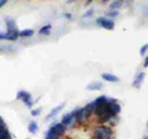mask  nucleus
Wrapping results in <instances>:
<instances>
[{
  "label": "nucleus",
  "instance_id": "nucleus-16",
  "mask_svg": "<svg viewBox=\"0 0 148 139\" xmlns=\"http://www.w3.org/2000/svg\"><path fill=\"white\" fill-rule=\"evenodd\" d=\"M27 129H29V132L31 134H35V133H37V129H38V124H37L36 121H31L29 123V127H27Z\"/></svg>",
  "mask_w": 148,
  "mask_h": 139
},
{
  "label": "nucleus",
  "instance_id": "nucleus-2",
  "mask_svg": "<svg viewBox=\"0 0 148 139\" xmlns=\"http://www.w3.org/2000/svg\"><path fill=\"white\" fill-rule=\"evenodd\" d=\"M73 114H74V121H75L78 124H83L85 122V119H88L90 117V113L86 111L85 107H82V108H75L72 111Z\"/></svg>",
  "mask_w": 148,
  "mask_h": 139
},
{
  "label": "nucleus",
  "instance_id": "nucleus-31",
  "mask_svg": "<svg viewBox=\"0 0 148 139\" xmlns=\"http://www.w3.org/2000/svg\"><path fill=\"white\" fill-rule=\"evenodd\" d=\"M142 139H148V136H146V137H143Z\"/></svg>",
  "mask_w": 148,
  "mask_h": 139
},
{
  "label": "nucleus",
  "instance_id": "nucleus-35",
  "mask_svg": "<svg viewBox=\"0 0 148 139\" xmlns=\"http://www.w3.org/2000/svg\"><path fill=\"white\" fill-rule=\"evenodd\" d=\"M9 139H12V138H9Z\"/></svg>",
  "mask_w": 148,
  "mask_h": 139
},
{
  "label": "nucleus",
  "instance_id": "nucleus-17",
  "mask_svg": "<svg viewBox=\"0 0 148 139\" xmlns=\"http://www.w3.org/2000/svg\"><path fill=\"white\" fill-rule=\"evenodd\" d=\"M34 33H35V31H34V30H31V29H26V30L20 31V37H24V38H26V37H31V36H34Z\"/></svg>",
  "mask_w": 148,
  "mask_h": 139
},
{
  "label": "nucleus",
  "instance_id": "nucleus-9",
  "mask_svg": "<svg viewBox=\"0 0 148 139\" xmlns=\"http://www.w3.org/2000/svg\"><path fill=\"white\" fill-rule=\"evenodd\" d=\"M104 87V84L101 81H92L90 84H88L86 90L89 91H96V90H101Z\"/></svg>",
  "mask_w": 148,
  "mask_h": 139
},
{
  "label": "nucleus",
  "instance_id": "nucleus-6",
  "mask_svg": "<svg viewBox=\"0 0 148 139\" xmlns=\"http://www.w3.org/2000/svg\"><path fill=\"white\" fill-rule=\"evenodd\" d=\"M61 122L63 124H66L67 127H71L72 124H73V122H74V114H73V112H68L66 114H63Z\"/></svg>",
  "mask_w": 148,
  "mask_h": 139
},
{
  "label": "nucleus",
  "instance_id": "nucleus-7",
  "mask_svg": "<svg viewBox=\"0 0 148 139\" xmlns=\"http://www.w3.org/2000/svg\"><path fill=\"white\" fill-rule=\"evenodd\" d=\"M21 101H22V102H24L29 108H32V106H34V104L36 102L35 100H32V95L30 94V92H27V91L25 92V95H24V97H22Z\"/></svg>",
  "mask_w": 148,
  "mask_h": 139
},
{
  "label": "nucleus",
  "instance_id": "nucleus-32",
  "mask_svg": "<svg viewBox=\"0 0 148 139\" xmlns=\"http://www.w3.org/2000/svg\"><path fill=\"white\" fill-rule=\"evenodd\" d=\"M106 1H108V0H103V4H105Z\"/></svg>",
  "mask_w": 148,
  "mask_h": 139
},
{
  "label": "nucleus",
  "instance_id": "nucleus-12",
  "mask_svg": "<svg viewBox=\"0 0 148 139\" xmlns=\"http://www.w3.org/2000/svg\"><path fill=\"white\" fill-rule=\"evenodd\" d=\"M5 26H6V32H12V31H16L17 30V25H16V21L14 20H8L5 21Z\"/></svg>",
  "mask_w": 148,
  "mask_h": 139
},
{
  "label": "nucleus",
  "instance_id": "nucleus-3",
  "mask_svg": "<svg viewBox=\"0 0 148 139\" xmlns=\"http://www.w3.org/2000/svg\"><path fill=\"white\" fill-rule=\"evenodd\" d=\"M49 131H52L53 133H56V134H58L59 137H63L64 134L67 133V131H68V127L66 126V124H63L62 122H57V121H54L52 124L49 126Z\"/></svg>",
  "mask_w": 148,
  "mask_h": 139
},
{
  "label": "nucleus",
  "instance_id": "nucleus-1",
  "mask_svg": "<svg viewBox=\"0 0 148 139\" xmlns=\"http://www.w3.org/2000/svg\"><path fill=\"white\" fill-rule=\"evenodd\" d=\"M114 129L106 124H99L91 131V139H112Z\"/></svg>",
  "mask_w": 148,
  "mask_h": 139
},
{
  "label": "nucleus",
  "instance_id": "nucleus-8",
  "mask_svg": "<svg viewBox=\"0 0 148 139\" xmlns=\"http://www.w3.org/2000/svg\"><path fill=\"white\" fill-rule=\"evenodd\" d=\"M145 78H146V73H145V72L140 73V74H138V75L136 76L135 80H133L132 86H133V87H137V89H140L141 85H142V82H143V80H145Z\"/></svg>",
  "mask_w": 148,
  "mask_h": 139
},
{
  "label": "nucleus",
  "instance_id": "nucleus-14",
  "mask_svg": "<svg viewBox=\"0 0 148 139\" xmlns=\"http://www.w3.org/2000/svg\"><path fill=\"white\" fill-rule=\"evenodd\" d=\"M51 31H52V25L51 24H47V25H45L43 27H41L40 31H38V33L40 35H45V36H48L51 33Z\"/></svg>",
  "mask_w": 148,
  "mask_h": 139
},
{
  "label": "nucleus",
  "instance_id": "nucleus-26",
  "mask_svg": "<svg viewBox=\"0 0 148 139\" xmlns=\"http://www.w3.org/2000/svg\"><path fill=\"white\" fill-rule=\"evenodd\" d=\"M143 67H145V68H148V55L145 58V62H143Z\"/></svg>",
  "mask_w": 148,
  "mask_h": 139
},
{
  "label": "nucleus",
  "instance_id": "nucleus-30",
  "mask_svg": "<svg viewBox=\"0 0 148 139\" xmlns=\"http://www.w3.org/2000/svg\"><path fill=\"white\" fill-rule=\"evenodd\" d=\"M73 1H74V0H67V3H68V4H71V3H73Z\"/></svg>",
  "mask_w": 148,
  "mask_h": 139
},
{
  "label": "nucleus",
  "instance_id": "nucleus-11",
  "mask_svg": "<svg viewBox=\"0 0 148 139\" xmlns=\"http://www.w3.org/2000/svg\"><path fill=\"white\" fill-rule=\"evenodd\" d=\"M64 106H66V102H62L61 105H58L57 106V107H54L52 111H51V112L47 114V117H46V118H47V119H51V118H53L54 117V116H57L59 112H61V110L64 107Z\"/></svg>",
  "mask_w": 148,
  "mask_h": 139
},
{
  "label": "nucleus",
  "instance_id": "nucleus-28",
  "mask_svg": "<svg viewBox=\"0 0 148 139\" xmlns=\"http://www.w3.org/2000/svg\"><path fill=\"white\" fill-rule=\"evenodd\" d=\"M1 124H5V122H4V119L0 117V126H1Z\"/></svg>",
  "mask_w": 148,
  "mask_h": 139
},
{
  "label": "nucleus",
  "instance_id": "nucleus-27",
  "mask_svg": "<svg viewBox=\"0 0 148 139\" xmlns=\"http://www.w3.org/2000/svg\"><path fill=\"white\" fill-rule=\"evenodd\" d=\"M9 1V0H0V9H1L4 5H5V4Z\"/></svg>",
  "mask_w": 148,
  "mask_h": 139
},
{
  "label": "nucleus",
  "instance_id": "nucleus-4",
  "mask_svg": "<svg viewBox=\"0 0 148 139\" xmlns=\"http://www.w3.org/2000/svg\"><path fill=\"white\" fill-rule=\"evenodd\" d=\"M96 25L103 27V29H106V30H114L115 22H114V20H111V18L100 16V17L96 18Z\"/></svg>",
  "mask_w": 148,
  "mask_h": 139
},
{
  "label": "nucleus",
  "instance_id": "nucleus-29",
  "mask_svg": "<svg viewBox=\"0 0 148 139\" xmlns=\"http://www.w3.org/2000/svg\"><path fill=\"white\" fill-rule=\"evenodd\" d=\"M92 3V0H88V1H86V5H89V4H91Z\"/></svg>",
  "mask_w": 148,
  "mask_h": 139
},
{
  "label": "nucleus",
  "instance_id": "nucleus-18",
  "mask_svg": "<svg viewBox=\"0 0 148 139\" xmlns=\"http://www.w3.org/2000/svg\"><path fill=\"white\" fill-rule=\"evenodd\" d=\"M62 137H59L58 134H56V133H53L52 131H48L45 133V139H61Z\"/></svg>",
  "mask_w": 148,
  "mask_h": 139
},
{
  "label": "nucleus",
  "instance_id": "nucleus-24",
  "mask_svg": "<svg viewBox=\"0 0 148 139\" xmlns=\"http://www.w3.org/2000/svg\"><path fill=\"white\" fill-rule=\"evenodd\" d=\"M147 49H148V43H146V44H143L142 47H141V49H140V54L141 55H143V54H146V52H147Z\"/></svg>",
  "mask_w": 148,
  "mask_h": 139
},
{
  "label": "nucleus",
  "instance_id": "nucleus-34",
  "mask_svg": "<svg viewBox=\"0 0 148 139\" xmlns=\"http://www.w3.org/2000/svg\"><path fill=\"white\" fill-rule=\"evenodd\" d=\"M26 139H30V138H26Z\"/></svg>",
  "mask_w": 148,
  "mask_h": 139
},
{
  "label": "nucleus",
  "instance_id": "nucleus-33",
  "mask_svg": "<svg viewBox=\"0 0 148 139\" xmlns=\"http://www.w3.org/2000/svg\"><path fill=\"white\" fill-rule=\"evenodd\" d=\"M147 131H148V122H147Z\"/></svg>",
  "mask_w": 148,
  "mask_h": 139
},
{
  "label": "nucleus",
  "instance_id": "nucleus-13",
  "mask_svg": "<svg viewBox=\"0 0 148 139\" xmlns=\"http://www.w3.org/2000/svg\"><path fill=\"white\" fill-rule=\"evenodd\" d=\"M96 106H101V105H106V104H110L109 102V97L105 96V95H101L99 97H96V99L94 100Z\"/></svg>",
  "mask_w": 148,
  "mask_h": 139
},
{
  "label": "nucleus",
  "instance_id": "nucleus-22",
  "mask_svg": "<svg viewBox=\"0 0 148 139\" xmlns=\"http://www.w3.org/2000/svg\"><path fill=\"white\" fill-rule=\"evenodd\" d=\"M41 112H42V108H35V110H31V116H34V117H37V116H40Z\"/></svg>",
  "mask_w": 148,
  "mask_h": 139
},
{
  "label": "nucleus",
  "instance_id": "nucleus-5",
  "mask_svg": "<svg viewBox=\"0 0 148 139\" xmlns=\"http://www.w3.org/2000/svg\"><path fill=\"white\" fill-rule=\"evenodd\" d=\"M20 37V31H12V32H6V33H0V40L5 41H16Z\"/></svg>",
  "mask_w": 148,
  "mask_h": 139
},
{
  "label": "nucleus",
  "instance_id": "nucleus-15",
  "mask_svg": "<svg viewBox=\"0 0 148 139\" xmlns=\"http://www.w3.org/2000/svg\"><path fill=\"white\" fill-rule=\"evenodd\" d=\"M122 5H123L122 0H115V1H112V3L110 4L109 9H110V10H119V9L121 7Z\"/></svg>",
  "mask_w": 148,
  "mask_h": 139
},
{
  "label": "nucleus",
  "instance_id": "nucleus-19",
  "mask_svg": "<svg viewBox=\"0 0 148 139\" xmlns=\"http://www.w3.org/2000/svg\"><path fill=\"white\" fill-rule=\"evenodd\" d=\"M85 108H86V111H88V112H89L90 114H92V113H94V111H95V108H96L95 101H91V102H89V104L85 106Z\"/></svg>",
  "mask_w": 148,
  "mask_h": 139
},
{
  "label": "nucleus",
  "instance_id": "nucleus-21",
  "mask_svg": "<svg viewBox=\"0 0 148 139\" xmlns=\"http://www.w3.org/2000/svg\"><path fill=\"white\" fill-rule=\"evenodd\" d=\"M119 15H120L119 10H110V11H108V12H106V16H108V17H111V18H115V17H117Z\"/></svg>",
  "mask_w": 148,
  "mask_h": 139
},
{
  "label": "nucleus",
  "instance_id": "nucleus-10",
  "mask_svg": "<svg viewBox=\"0 0 148 139\" xmlns=\"http://www.w3.org/2000/svg\"><path fill=\"white\" fill-rule=\"evenodd\" d=\"M101 78H103V80L109 81V82H117L120 80L119 76L114 75V74H110V73H103L101 74Z\"/></svg>",
  "mask_w": 148,
  "mask_h": 139
},
{
  "label": "nucleus",
  "instance_id": "nucleus-20",
  "mask_svg": "<svg viewBox=\"0 0 148 139\" xmlns=\"http://www.w3.org/2000/svg\"><path fill=\"white\" fill-rule=\"evenodd\" d=\"M111 111L115 113V114H119L120 112H121V106H120L119 104H114V105H111Z\"/></svg>",
  "mask_w": 148,
  "mask_h": 139
},
{
  "label": "nucleus",
  "instance_id": "nucleus-23",
  "mask_svg": "<svg viewBox=\"0 0 148 139\" xmlns=\"http://www.w3.org/2000/svg\"><path fill=\"white\" fill-rule=\"evenodd\" d=\"M25 90H20V91H17V94H16V100H22V97H24L25 95Z\"/></svg>",
  "mask_w": 148,
  "mask_h": 139
},
{
  "label": "nucleus",
  "instance_id": "nucleus-25",
  "mask_svg": "<svg viewBox=\"0 0 148 139\" xmlns=\"http://www.w3.org/2000/svg\"><path fill=\"white\" fill-rule=\"evenodd\" d=\"M92 15H94V10H92V9H91V10H88L85 14H84V15H83L82 16V18H86V17H90V16H92Z\"/></svg>",
  "mask_w": 148,
  "mask_h": 139
}]
</instances>
